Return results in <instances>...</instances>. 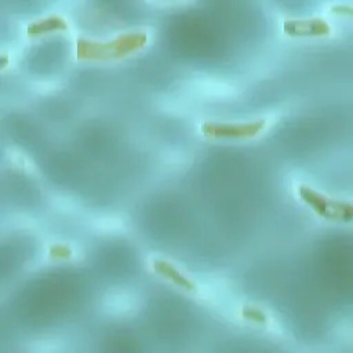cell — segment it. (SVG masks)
<instances>
[{"mask_svg":"<svg viewBox=\"0 0 353 353\" xmlns=\"http://www.w3.org/2000/svg\"><path fill=\"white\" fill-rule=\"evenodd\" d=\"M148 36L145 32H130L108 41L79 39L76 57L83 61H110L124 58L145 47Z\"/></svg>","mask_w":353,"mask_h":353,"instance_id":"6da1fadb","label":"cell"},{"mask_svg":"<svg viewBox=\"0 0 353 353\" xmlns=\"http://www.w3.org/2000/svg\"><path fill=\"white\" fill-rule=\"evenodd\" d=\"M301 199L313 208V211L328 219V221H343L350 222L353 218V207L349 203L338 201L330 197H325L309 186H299L298 189Z\"/></svg>","mask_w":353,"mask_h":353,"instance_id":"7a4b0ae2","label":"cell"},{"mask_svg":"<svg viewBox=\"0 0 353 353\" xmlns=\"http://www.w3.org/2000/svg\"><path fill=\"white\" fill-rule=\"evenodd\" d=\"M265 125H266L265 120H256V121L240 123V124L205 121L200 125V130L205 137H212V138H252L258 135L265 128Z\"/></svg>","mask_w":353,"mask_h":353,"instance_id":"3957f363","label":"cell"},{"mask_svg":"<svg viewBox=\"0 0 353 353\" xmlns=\"http://www.w3.org/2000/svg\"><path fill=\"white\" fill-rule=\"evenodd\" d=\"M283 30L292 37H314L331 33V26L321 18L287 19L283 22Z\"/></svg>","mask_w":353,"mask_h":353,"instance_id":"277c9868","label":"cell"},{"mask_svg":"<svg viewBox=\"0 0 353 353\" xmlns=\"http://www.w3.org/2000/svg\"><path fill=\"white\" fill-rule=\"evenodd\" d=\"M153 269H154L156 273L168 279L170 281H172L174 284H176L178 287H181L186 291H196L197 290L196 284L189 277L182 274L176 268H174L170 262L156 259V261H153Z\"/></svg>","mask_w":353,"mask_h":353,"instance_id":"5b68a950","label":"cell"},{"mask_svg":"<svg viewBox=\"0 0 353 353\" xmlns=\"http://www.w3.org/2000/svg\"><path fill=\"white\" fill-rule=\"evenodd\" d=\"M66 29H68V23L62 17L51 15L47 18H41L39 21L30 22L26 26V33L30 37H36V36L47 34V33L57 32V30H66Z\"/></svg>","mask_w":353,"mask_h":353,"instance_id":"8992f818","label":"cell"},{"mask_svg":"<svg viewBox=\"0 0 353 353\" xmlns=\"http://www.w3.org/2000/svg\"><path fill=\"white\" fill-rule=\"evenodd\" d=\"M241 316L250 321H255L259 324H265L268 321L266 314L258 307H244L241 310Z\"/></svg>","mask_w":353,"mask_h":353,"instance_id":"52a82bcc","label":"cell"},{"mask_svg":"<svg viewBox=\"0 0 353 353\" xmlns=\"http://www.w3.org/2000/svg\"><path fill=\"white\" fill-rule=\"evenodd\" d=\"M50 255L52 258H62V259H66V258H70L72 256V250L66 245H62V244H57V245H52L50 248Z\"/></svg>","mask_w":353,"mask_h":353,"instance_id":"ba28073f","label":"cell"},{"mask_svg":"<svg viewBox=\"0 0 353 353\" xmlns=\"http://www.w3.org/2000/svg\"><path fill=\"white\" fill-rule=\"evenodd\" d=\"M332 10H334V12H345V14H350L352 12V7L350 6H336Z\"/></svg>","mask_w":353,"mask_h":353,"instance_id":"9c48e42d","label":"cell"},{"mask_svg":"<svg viewBox=\"0 0 353 353\" xmlns=\"http://www.w3.org/2000/svg\"><path fill=\"white\" fill-rule=\"evenodd\" d=\"M6 63H7V57H6V55H3V57H1V66L4 68V66H6Z\"/></svg>","mask_w":353,"mask_h":353,"instance_id":"30bf717a","label":"cell"}]
</instances>
